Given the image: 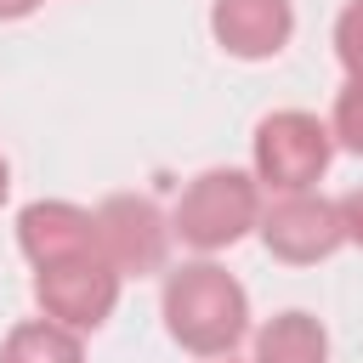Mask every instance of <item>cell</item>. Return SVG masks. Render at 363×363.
<instances>
[{
	"mask_svg": "<svg viewBox=\"0 0 363 363\" xmlns=\"http://www.w3.org/2000/svg\"><path fill=\"white\" fill-rule=\"evenodd\" d=\"M0 199H6V164H0Z\"/></svg>",
	"mask_w": 363,
	"mask_h": 363,
	"instance_id": "cell-15",
	"label": "cell"
},
{
	"mask_svg": "<svg viewBox=\"0 0 363 363\" xmlns=\"http://www.w3.org/2000/svg\"><path fill=\"white\" fill-rule=\"evenodd\" d=\"M255 357L261 363H323V329L306 312H284L261 329Z\"/></svg>",
	"mask_w": 363,
	"mask_h": 363,
	"instance_id": "cell-9",
	"label": "cell"
},
{
	"mask_svg": "<svg viewBox=\"0 0 363 363\" xmlns=\"http://www.w3.org/2000/svg\"><path fill=\"white\" fill-rule=\"evenodd\" d=\"M113 295H119V272L108 261L79 255V261H62V267H40V301L62 323H79V329L102 323L108 306H113Z\"/></svg>",
	"mask_w": 363,
	"mask_h": 363,
	"instance_id": "cell-5",
	"label": "cell"
},
{
	"mask_svg": "<svg viewBox=\"0 0 363 363\" xmlns=\"http://www.w3.org/2000/svg\"><path fill=\"white\" fill-rule=\"evenodd\" d=\"M335 45H340V62L363 79V0H357V6H346L340 28H335Z\"/></svg>",
	"mask_w": 363,
	"mask_h": 363,
	"instance_id": "cell-12",
	"label": "cell"
},
{
	"mask_svg": "<svg viewBox=\"0 0 363 363\" xmlns=\"http://www.w3.org/2000/svg\"><path fill=\"white\" fill-rule=\"evenodd\" d=\"M170 335L193 352H227L244 335V289L221 267H182L164 284Z\"/></svg>",
	"mask_w": 363,
	"mask_h": 363,
	"instance_id": "cell-1",
	"label": "cell"
},
{
	"mask_svg": "<svg viewBox=\"0 0 363 363\" xmlns=\"http://www.w3.org/2000/svg\"><path fill=\"white\" fill-rule=\"evenodd\" d=\"M255 221V187L238 176V170H210L199 176L182 204H176V233L199 250H216V244H233L244 227Z\"/></svg>",
	"mask_w": 363,
	"mask_h": 363,
	"instance_id": "cell-2",
	"label": "cell"
},
{
	"mask_svg": "<svg viewBox=\"0 0 363 363\" xmlns=\"http://www.w3.org/2000/svg\"><path fill=\"white\" fill-rule=\"evenodd\" d=\"M261 233H267V250L284 255V261H318V255H329L346 238L340 210L323 204V199H284V204H272Z\"/></svg>",
	"mask_w": 363,
	"mask_h": 363,
	"instance_id": "cell-6",
	"label": "cell"
},
{
	"mask_svg": "<svg viewBox=\"0 0 363 363\" xmlns=\"http://www.w3.org/2000/svg\"><path fill=\"white\" fill-rule=\"evenodd\" d=\"M91 233L113 272H153L164 261V227L147 199H108L102 216L91 221Z\"/></svg>",
	"mask_w": 363,
	"mask_h": 363,
	"instance_id": "cell-4",
	"label": "cell"
},
{
	"mask_svg": "<svg viewBox=\"0 0 363 363\" xmlns=\"http://www.w3.org/2000/svg\"><path fill=\"white\" fill-rule=\"evenodd\" d=\"M23 250H28L40 267L79 261V255L96 250L91 216H79L74 204H34V210H23Z\"/></svg>",
	"mask_w": 363,
	"mask_h": 363,
	"instance_id": "cell-7",
	"label": "cell"
},
{
	"mask_svg": "<svg viewBox=\"0 0 363 363\" xmlns=\"http://www.w3.org/2000/svg\"><path fill=\"white\" fill-rule=\"evenodd\" d=\"M23 11H34V0H0V17H23Z\"/></svg>",
	"mask_w": 363,
	"mask_h": 363,
	"instance_id": "cell-14",
	"label": "cell"
},
{
	"mask_svg": "<svg viewBox=\"0 0 363 363\" xmlns=\"http://www.w3.org/2000/svg\"><path fill=\"white\" fill-rule=\"evenodd\" d=\"M335 130L346 136V147L363 153V79H352V85L340 91V102H335Z\"/></svg>",
	"mask_w": 363,
	"mask_h": 363,
	"instance_id": "cell-11",
	"label": "cell"
},
{
	"mask_svg": "<svg viewBox=\"0 0 363 363\" xmlns=\"http://www.w3.org/2000/svg\"><path fill=\"white\" fill-rule=\"evenodd\" d=\"M335 210H340V227H346V233H352V238L363 244V193H346V199H340Z\"/></svg>",
	"mask_w": 363,
	"mask_h": 363,
	"instance_id": "cell-13",
	"label": "cell"
},
{
	"mask_svg": "<svg viewBox=\"0 0 363 363\" xmlns=\"http://www.w3.org/2000/svg\"><path fill=\"white\" fill-rule=\"evenodd\" d=\"M289 0H221L216 6V34L238 57H267L289 40Z\"/></svg>",
	"mask_w": 363,
	"mask_h": 363,
	"instance_id": "cell-8",
	"label": "cell"
},
{
	"mask_svg": "<svg viewBox=\"0 0 363 363\" xmlns=\"http://www.w3.org/2000/svg\"><path fill=\"white\" fill-rule=\"evenodd\" d=\"M255 164H261V176H267L272 187L301 193V187H312V182L323 176V164H329V136H323V125L306 119V113H272V119L261 125V136H255Z\"/></svg>",
	"mask_w": 363,
	"mask_h": 363,
	"instance_id": "cell-3",
	"label": "cell"
},
{
	"mask_svg": "<svg viewBox=\"0 0 363 363\" xmlns=\"http://www.w3.org/2000/svg\"><path fill=\"white\" fill-rule=\"evenodd\" d=\"M0 363H79V346L57 323H23L6 340V357Z\"/></svg>",
	"mask_w": 363,
	"mask_h": 363,
	"instance_id": "cell-10",
	"label": "cell"
}]
</instances>
